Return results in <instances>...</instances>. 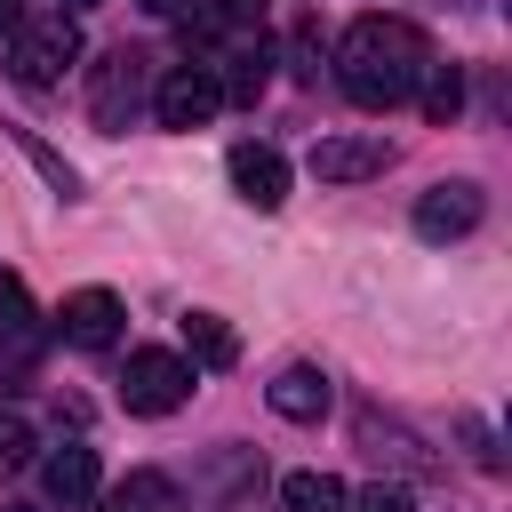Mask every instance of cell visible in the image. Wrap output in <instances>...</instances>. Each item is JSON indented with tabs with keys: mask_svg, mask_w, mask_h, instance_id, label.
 <instances>
[{
	"mask_svg": "<svg viewBox=\"0 0 512 512\" xmlns=\"http://www.w3.org/2000/svg\"><path fill=\"white\" fill-rule=\"evenodd\" d=\"M272 0H216V16H232V24H256Z\"/></svg>",
	"mask_w": 512,
	"mask_h": 512,
	"instance_id": "22",
	"label": "cell"
},
{
	"mask_svg": "<svg viewBox=\"0 0 512 512\" xmlns=\"http://www.w3.org/2000/svg\"><path fill=\"white\" fill-rule=\"evenodd\" d=\"M120 296L112 288H72L64 304H56V336L72 344V352H112L120 344Z\"/></svg>",
	"mask_w": 512,
	"mask_h": 512,
	"instance_id": "7",
	"label": "cell"
},
{
	"mask_svg": "<svg viewBox=\"0 0 512 512\" xmlns=\"http://www.w3.org/2000/svg\"><path fill=\"white\" fill-rule=\"evenodd\" d=\"M264 400H272V416H288V424H320V416H328V400H336V384H328V368L288 360V368L264 384Z\"/></svg>",
	"mask_w": 512,
	"mask_h": 512,
	"instance_id": "12",
	"label": "cell"
},
{
	"mask_svg": "<svg viewBox=\"0 0 512 512\" xmlns=\"http://www.w3.org/2000/svg\"><path fill=\"white\" fill-rule=\"evenodd\" d=\"M320 184H368L392 168V136H320L312 160H304Z\"/></svg>",
	"mask_w": 512,
	"mask_h": 512,
	"instance_id": "8",
	"label": "cell"
},
{
	"mask_svg": "<svg viewBox=\"0 0 512 512\" xmlns=\"http://www.w3.org/2000/svg\"><path fill=\"white\" fill-rule=\"evenodd\" d=\"M152 16H192V0H144Z\"/></svg>",
	"mask_w": 512,
	"mask_h": 512,
	"instance_id": "24",
	"label": "cell"
},
{
	"mask_svg": "<svg viewBox=\"0 0 512 512\" xmlns=\"http://www.w3.org/2000/svg\"><path fill=\"white\" fill-rule=\"evenodd\" d=\"M280 504H288V512H344L352 488H344L336 472H288V480H280Z\"/></svg>",
	"mask_w": 512,
	"mask_h": 512,
	"instance_id": "16",
	"label": "cell"
},
{
	"mask_svg": "<svg viewBox=\"0 0 512 512\" xmlns=\"http://www.w3.org/2000/svg\"><path fill=\"white\" fill-rule=\"evenodd\" d=\"M96 488H104V472H96V448H88V440H64V448L40 456V496H48V504L80 512V504H96Z\"/></svg>",
	"mask_w": 512,
	"mask_h": 512,
	"instance_id": "10",
	"label": "cell"
},
{
	"mask_svg": "<svg viewBox=\"0 0 512 512\" xmlns=\"http://www.w3.org/2000/svg\"><path fill=\"white\" fill-rule=\"evenodd\" d=\"M72 64H80V24H72L64 8L24 16V24L8 32V80H16V88H56Z\"/></svg>",
	"mask_w": 512,
	"mask_h": 512,
	"instance_id": "2",
	"label": "cell"
},
{
	"mask_svg": "<svg viewBox=\"0 0 512 512\" xmlns=\"http://www.w3.org/2000/svg\"><path fill=\"white\" fill-rule=\"evenodd\" d=\"M32 456H40L32 416H24V408H0V472H16V464H32Z\"/></svg>",
	"mask_w": 512,
	"mask_h": 512,
	"instance_id": "18",
	"label": "cell"
},
{
	"mask_svg": "<svg viewBox=\"0 0 512 512\" xmlns=\"http://www.w3.org/2000/svg\"><path fill=\"white\" fill-rule=\"evenodd\" d=\"M432 72V40L408 24V16H352L344 40H336V88L360 104V112H392V104H416V80Z\"/></svg>",
	"mask_w": 512,
	"mask_h": 512,
	"instance_id": "1",
	"label": "cell"
},
{
	"mask_svg": "<svg viewBox=\"0 0 512 512\" xmlns=\"http://www.w3.org/2000/svg\"><path fill=\"white\" fill-rule=\"evenodd\" d=\"M24 16H32V8H24V0H0V32H16V24H24Z\"/></svg>",
	"mask_w": 512,
	"mask_h": 512,
	"instance_id": "23",
	"label": "cell"
},
{
	"mask_svg": "<svg viewBox=\"0 0 512 512\" xmlns=\"http://www.w3.org/2000/svg\"><path fill=\"white\" fill-rule=\"evenodd\" d=\"M96 504H104V512H184V496H176V480H168V472H152V464H136L128 480H112V488H96Z\"/></svg>",
	"mask_w": 512,
	"mask_h": 512,
	"instance_id": "14",
	"label": "cell"
},
{
	"mask_svg": "<svg viewBox=\"0 0 512 512\" xmlns=\"http://www.w3.org/2000/svg\"><path fill=\"white\" fill-rule=\"evenodd\" d=\"M16 144H24V152H32V168H40V176H48V184H56V192H64V200H80V168H72V160H56V152H48V144H40V136H24V128H16Z\"/></svg>",
	"mask_w": 512,
	"mask_h": 512,
	"instance_id": "19",
	"label": "cell"
},
{
	"mask_svg": "<svg viewBox=\"0 0 512 512\" xmlns=\"http://www.w3.org/2000/svg\"><path fill=\"white\" fill-rule=\"evenodd\" d=\"M184 360L192 368H232L240 360V336L224 312H184Z\"/></svg>",
	"mask_w": 512,
	"mask_h": 512,
	"instance_id": "15",
	"label": "cell"
},
{
	"mask_svg": "<svg viewBox=\"0 0 512 512\" xmlns=\"http://www.w3.org/2000/svg\"><path fill=\"white\" fill-rule=\"evenodd\" d=\"M216 112H224V88H216L208 64H176V72L152 80V120L160 128H208Z\"/></svg>",
	"mask_w": 512,
	"mask_h": 512,
	"instance_id": "5",
	"label": "cell"
},
{
	"mask_svg": "<svg viewBox=\"0 0 512 512\" xmlns=\"http://www.w3.org/2000/svg\"><path fill=\"white\" fill-rule=\"evenodd\" d=\"M352 432H360V448H368L376 464H400V472H432L424 440H416L400 416H384V408H360V416H352Z\"/></svg>",
	"mask_w": 512,
	"mask_h": 512,
	"instance_id": "13",
	"label": "cell"
},
{
	"mask_svg": "<svg viewBox=\"0 0 512 512\" xmlns=\"http://www.w3.org/2000/svg\"><path fill=\"white\" fill-rule=\"evenodd\" d=\"M344 512H416V496H408V480H368Z\"/></svg>",
	"mask_w": 512,
	"mask_h": 512,
	"instance_id": "20",
	"label": "cell"
},
{
	"mask_svg": "<svg viewBox=\"0 0 512 512\" xmlns=\"http://www.w3.org/2000/svg\"><path fill=\"white\" fill-rule=\"evenodd\" d=\"M40 320H32V296H24V280H0V384H24L32 376V360H40Z\"/></svg>",
	"mask_w": 512,
	"mask_h": 512,
	"instance_id": "9",
	"label": "cell"
},
{
	"mask_svg": "<svg viewBox=\"0 0 512 512\" xmlns=\"http://www.w3.org/2000/svg\"><path fill=\"white\" fill-rule=\"evenodd\" d=\"M464 440H472V456H480V464H488V472H496V464H504V448H496V432H488V424H480V416H464Z\"/></svg>",
	"mask_w": 512,
	"mask_h": 512,
	"instance_id": "21",
	"label": "cell"
},
{
	"mask_svg": "<svg viewBox=\"0 0 512 512\" xmlns=\"http://www.w3.org/2000/svg\"><path fill=\"white\" fill-rule=\"evenodd\" d=\"M224 176H232V192H240L248 208H264V216L288 200V160H280L272 144H232V152H224Z\"/></svg>",
	"mask_w": 512,
	"mask_h": 512,
	"instance_id": "11",
	"label": "cell"
},
{
	"mask_svg": "<svg viewBox=\"0 0 512 512\" xmlns=\"http://www.w3.org/2000/svg\"><path fill=\"white\" fill-rule=\"evenodd\" d=\"M184 400H192V360L168 344H136L120 368V408L128 416H176Z\"/></svg>",
	"mask_w": 512,
	"mask_h": 512,
	"instance_id": "4",
	"label": "cell"
},
{
	"mask_svg": "<svg viewBox=\"0 0 512 512\" xmlns=\"http://www.w3.org/2000/svg\"><path fill=\"white\" fill-rule=\"evenodd\" d=\"M56 8H64V16H80V8H96V0H56Z\"/></svg>",
	"mask_w": 512,
	"mask_h": 512,
	"instance_id": "25",
	"label": "cell"
},
{
	"mask_svg": "<svg viewBox=\"0 0 512 512\" xmlns=\"http://www.w3.org/2000/svg\"><path fill=\"white\" fill-rule=\"evenodd\" d=\"M416 104H424V120L448 128V120L464 112V64H440V56H432V72L416 80Z\"/></svg>",
	"mask_w": 512,
	"mask_h": 512,
	"instance_id": "17",
	"label": "cell"
},
{
	"mask_svg": "<svg viewBox=\"0 0 512 512\" xmlns=\"http://www.w3.org/2000/svg\"><path fill=\"white\" fill-rule=\"evenodd\" d=\"M480 216H488V192H480L472 176H440V184L416 200V240H432V248H440V240H464Z\"/></svg>",
	"mask_w": 512,
	"mask_h": 512,
	"instance_id": "6",
	"label": "cell"
},
{
	"mask_svg": "<svg viewBox=\"0 0 512 512\" xmlns=\"http://www.w3.org/2000/svg\"><path fill=\"white\" fill-rule=\"evenodd\" d=\"M152 80H160V72H152L144 48H104V56L88 64V120L120 136V128L152 104Z\"/></svg>",
	"mask_w": 512,
	"mask_h": 512,
	"instance_id": "3",
	"label": "cell"
}]
</instances>
